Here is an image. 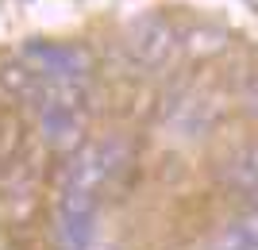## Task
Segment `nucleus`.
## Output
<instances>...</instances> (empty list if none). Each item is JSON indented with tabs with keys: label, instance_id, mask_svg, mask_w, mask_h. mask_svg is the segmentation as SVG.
I'll use <instances>...</instances> for the list:
<instances>
[{
	"label": "nucleus",
	"instance_id": "f257e3e1",
	"mask_svg": "<svg viewBox=\"0 0 258 250\" xmlns=\"http://www.w3.org/2000/svg\"><path fill=\"white\" fill-rule=\"evenodd\" d=\"M23 62L43 77L46 85H81L93 69V58L74 43H27L23 46Z\"/></svg>",
	"mask_w": 258,
	"mask_h": 250
},
{
	"label": "nucleus",
	"instance_id": "f03ea898",
	"mask_svg": "<svg viewBox=\"0 0 258 250\" xmlns=\"http://www.w3.org/2000/svg\"><path fill=\"white\" fill-rule=\"evenodd\" d=\"M177 43H181V39L173 31V23L162 20V16H143V20L127 31V50L143 69H162V65H170L173 54H177Z\"/></svg>",
	"mask_w": 258,
	"mask_h": 250
},
{
	"label": "nucleus",
	"instance_id": "7ed1b4c3",
	"mask_svg": "<svg viewBox=\"0 0 258 250\" xmlns=\"http://www.w3.org/2000/svg\"><path fill=\"white\" fill-rule=\"evenodd\" d=\"M227 46V35L224 31H212V27H201V31H189V50L197 58H208V54H220Z\"/></svg>",
	"mask_w": 258,
	"mask_h": 250
},
{
	"label": "nucleus",
	"instance_id": "20e7f679",
	"mask_svg": "<svg viewBox=\"0 0 258 250\" xmlns=\"http://www.w3.org/2000/svg\"><path fill=\"white\" fill-rule=\"evenodd\" d=\"M239 97H243V108H247L250 116H258V69L243 81V93H239Z\"/></svg>",
	"mask_w": 258,
	"mask_h": 250
},
{
	"label": "nucleus",
	"instance_id": "39448f33",
	"mask_svg": "<svg viewBox=\"0 0 258 250\" xmlns=\"http://www.w3.org/2000/svg\"><path fill=\"white\" fill-rule=\"evenodd\" d=\"M250 204H254V208H258V189H250Z\"/></svg>",
	"mask_w": 258,
	"mask_h": 250
}]
</instances>
